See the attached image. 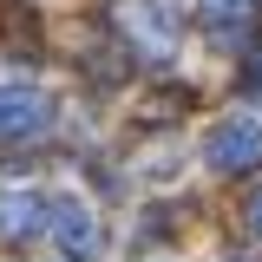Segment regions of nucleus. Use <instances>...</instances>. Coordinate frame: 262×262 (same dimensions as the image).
<instances>
[{
	"label": "nucleus",
	"mask_w": 262,
	"mask_h": 262,
	"mask_svg": "<svg viewBox=\"0 0 262 262\" xmlns=\"http://www.w3.org/2000/svg\"><path fill=\"white\" fill-rule=\"evenodd\" d=\"M203 164L223 170V177L256 170V164H262V125L249 118V112H223L216 125L203 131Z\"/></svg>",
	"instance_id": "f257e3e1"
},
{
	"label": "nucleus",
	"mask_w": 262,
	"mask_h": 262,
	"mask_svg": "<svg viewBox=\"0 0 262 262\" xmlns=\"http://www.w3.org/2000/svg\"><path fill=\"white\" fill-rule=\"evenodd\" d=\"M46 92L33 85V79H0V131L7 138H33V131L46 125Z\"/></svg>",
	"instance_id": "f03ea898"
},
{
	"label": "nucleus",
	"mask_w": 262,
	"mask_h": 262,
	"mask_svg": "<svg viewBox=\"0 0 262 262\" xmlns=\"http://www.w3.org/2000/svg\"><path fill=\"white\" fill-rule=\"evenodd\" d=\"M46 229H53V243L66 256H92V243H98L85 196H46Z\"/></svg>",
	"instance_id": "7ed1b4c3"
},
{
	"label": "nucleus",
	"mask_w": 262,
	"mask_h": 262,
	"mask_svg": "<svg viewBox=\"0 0 262 262\" xmlns=\"http://www.w3.org/2000/svg\"><path fill=\"white\" fill-rule=\"evenodd\" d=\"M118 27H125V33H138V46H144V53H170V46H177V27H170V13H158L151 0H125V7H118Z\"/></svg>",
	"instance_id": "20e7f679"
},
{
	"label": "nucleus",
	"mask_w": 262,
	"mask_h": 262,
	"mask_svg": "<svg viewBox=\"0 0 262 262\" xmlns=\"http://www.w3.org/2000/svg\"><path fill=\"white\" fill-rule=\"evenodd\" d=\"M0 223L13 229V236H33V229L46 223V196L39 190H13L7 203H0Z\"/></svg>",
	"instance_id": "39448f33"
},
{
	"label": "nucleus",
	"mask_w": 262,
	"mask_h": 262,
	"mask_svg": "<svg viewBox=\"0 0 262 262\" xmlns=\"http://www.w3.org/2000/svg\"><path fill=\"white\" fill-rule=\"evenodd\" d=\"M196 7H203V20H216V27H243V0H196Z\"/></svg>",
	"instance_id": "423d86ee"
},
{
	"label": "nucleus",
	"mask_w": 262,
	"mask_h": 262,
	"mask_svg": "<svg viewBox=\"0 0 262 262\" xmlns=\"http://www.w3.org/2000/svg\"><path fill=\"white\" fill-rule=\"evenodd\" d=\"M243 216H249V236H262V184L243 196Z\"/></svg>",
	"instance_id": "0eeeda50"
},
{
	"label": "nucleus",
	"mask_w": 262,
	"mask_h": 262,
	"mask_svg": "<svg viewBox=\"0 0 262 262\" xmlns=\"http://www.w3.org/2000/svg\"><path fill=\"white\" fill-rule=\"evenodd\" d=\"M243 85H249V92L262 98V53H256V59H249V66H243Z\"/></svg>",
	"instance_id": "6e6552de"
}]
</instances>
